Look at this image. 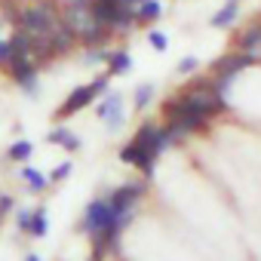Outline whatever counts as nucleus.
<instances>
[{
	"label": "nucleus",
	"instance_id": "nucleus-1",
	"mask_svg": "<svg viewBox=\"0 0 261 261\" xmlns=\"http://www.w3.org/2000/svg\"><path fill=\"white\" fill-rule=\"evenodd\" d=\"M19 25H22V31H28L31 37H49V34L59 28V19H56V13H53L46 4H37V7H31V10H25V13L19 16Z\"/></svg>",
	"mask_w": 261,
	"mask_h": 261
},
{
	"label": "nucleus",
	"instance_id": "nucleus-2",
	"mask_svg": "<svg viewBox=\"0 0 261 261\" xmlns=\"http://www.w3.org/2000/svg\"><path fill=\"white\" fill-rule=\"evenodd\" d=\"M185 101L191 108H197L200 114H218L224 108V95H218L212 86H203V89H194V92H185Z\"/></svg>",
	"mask_w": 261,
	"mask_h": 261
},
{
	"label": "nucleus",
	"instance_id": "nucleus-3",
	"mask_svg": "<svg viewBox=\"0 0 261 261\" xmlns=\"http://www.w3.org/2000/svg\"><path fill=\"white\" fill-rule=\"evenodd\" d=\"M95 114L108 123V129H120V126L126 123V114H123V95H120V92H105V98H101V105H98Z\"/></svg>",
	"mask_w": 261,
	"mask_h": 261
},
{
	"label": "nucleus",
	"instance_id": "nucleus-4",
	"mask_svg": "<svg viewBox=\"0 0 261 261\" xmlns=\"http://www.w3.org/2000/svg\"><path fill=\"white\" fill-rule=\"evenodd\" d=\"M108 218H111V203H108V200H92V203L86 206V215H83V230H86L89 237H98V233L105 230Z\"/></svg>",
	"mask_w": 261,
	"mask_h": 261
},
{
	"label": "nucleus",
	"instance_id": "nucleus-5",
	"mask_svg": "<svg viewBox=\"0 0 261 261\" xmlns=\"http://www.w3.org/2000/svg\"><path fill=\"white\" fill-rule=\"evenodd\" d=\"M120 160H123V163H133V166H139L145 175H151V172H154V160H157V157H154V154H151L142 142H136V139H133V142H129V145L123 148Z\"/></svg>",
	"mask_w": 261,
	"mask_h": 261
},
{
	"label": "nucleus",
	"instance_id": "nucleus-6",
	"mask_svg": "<svg viewBox=\"0 0 261 261\" xmlns=\"http://www.w3.org/2000/svg\"><path fill=\"white\" fill-rule=\"evenodd\" d=\"M10 74H13V80H16L28 95H37V92H40V86H37V68H34L31 59L10 62Z\"/></svg>",
	"mask_w": 261,
	"mask_h": 261
},
{
	"label": "nucleus",
	"instance_id": "nucleus-7",
	"mask_svg": "<svg viewBox=\"0 0 261 261\" xmlns=\"http://www.w3.org/2000/svg\"><path fill=\"white\" fill-rule=\"evenodd\" d=\"M98 95V89H95V83H89V86H77L68 98H65V105H62V111H59V117H71V114H77L80 108H86L92 98Z\"/></svg>",
	"mask_w": 261,
	"mask_h": 261
},
{
	"label": "nucleus",
	"instance_id": "nucleus-8",
	"mask_svg": "<svg viewBox=\"0 0 261 261\" xmlns=\"http://www.w3.org/2000/svg\"><path fill=\"white\" fill-rule=\"evenodd\" d=\"M142 191H145V185H123V188H117L114 194H111V206L117 209V212H133V206H136V200L142 197Z\"/></svg>",
	"mask_w": 261,
	"mask_h": 261
},
{
	"label": "nucleus",
	"instance_id": "nucleus-9",
	"mask_svg": "<svg viewBox=\"0 0 261 261\" xmlns=\"http://www.w3.org/2000/svg\"><path fill=\"white\" fill-rule=\"evenodd\" d=\"M255 62V56H249L246 49L240 53V56H227V59H221L218 65H215V71H227V74H240L243 68H249Z\"/></svg>",
	"mask_w": 261,
	"mask_h": 261
},
{
	"label": "nucleus",
	"instance_id": "nucleus-10",
	"mask_svg": "<svg viewBox=\"0 0 261 261\" xmlns=\"http://www.w3.org/2000/svg\"><path fill=\"white\" fill-rule=\"evenodd\" d=\"M46 142H49V145H62V148H68V151H77V148H80V139L71 133L68 126H59V129H53V133L46 136Z\"/></svg>",
	"mask_w": 261,
	"mask_h": 261
},
{
	"label": "nucleus",
	"instance_id": "nucleus-11",
	"mask_svg": "<svg viewBox=\"0 0 261 261\" xmlns=\"http://www.w3.org/2000/svg\"><path fill=\"white\" fill-rule=\"evenodd\" d=\"M237 16H240L237 0H227V4L212 16V25H215V28H227V25H233V22H237Z\"/></svg>",
	"mask_w": 261,
	"mask_h": 261
},
{
	"label": "nucleus",
	"instance_id": "nucleus-12",
	"mask_svg": "<svg viewBox=\"0 0 261 261\" xmlns=\"http://www.w3.org/2000/svg\"><path fill=\"white\" fill-rule=\"evenodd\" d=\"M160 16H163V4H157V0H142L136 7V22H154Z\"/></svg>",
	"mask_w": 261,
	"mask_h": 261
},
{
	"label": "nucleus",
	"instance_id": "nucleus-13",
	"mask_svg": "<svg viewBox=\"0 0 261 261\" xmlns=\"http://www.w3.org/2000/svg\"><path fill=\"white\" fill-rule=\"evenodd\" d=\"M28 233L31 237H46V209H34L31 212V221H28Z\"/></svg>",
	"mask_w": 261,
	"mask_h": 261
},
{
	"label": "nucleus",
	"instance_id": "nucleus-14",
	"mask_svg": "<svg viewBox=\"0 0 261 261\" xmlns=\"http://www.w3.org/2000/svg\"><path fill=\"white\" fill-rule=\"evenodd\" d=\"M129 65H133V59H129V53H123V49L108 56V68H111V74H126Z\"/></svg>",
	"mask_w": 261,
	"mask_h": 261
},
{
	"label": "nucleus",
	"instance_id": "nucleus-15",
	"mask_svg": "<svg viewBox=\"0 0 261 261\" xmlns=\"http://www.w3.org/2000/svg\"><path fill=\"white\" fill-rule=\"evenodd\" d=\"M22 175L28 178V188H31V191H43V188L49 185V178H46L40 169H22Z\"/></svg>",
	"mask_w": 261,
	"mask_h": 261
},
{
	"label": "nucleus",
	"instance_id": "nucleus-16",
	"mask_svg": "<svg viewBox=\"0 0 261 261\" xmlns=\"http://www.w3.org/2000/svg\"><path fill=\"white\" fill-rule=\"evenodd\" d=\"M255 46H261V25H255V28H249L243 37H240V49H255Z\"/></svg>",
	"mask_w": 261,
	"mask_h": 261
},
{
	"label": "nucleus",
	"instance_id": "nucleus-17",
	"mask_svg": "<svg viewBox=\"0 0 261 261\" xmlns=\"http://www.w3.org/2000/svg\"><path fill=\"white\" fill-rule=\"evenodd\" d=\"M151 98H154V86H151V83L136 86V108H148V105H151Z\"/></svg>",
	"mask_w": 261,
	"mask_h": 261
},
{
	"label": "nucleus",
	"instance_id": "nucleus-18",
	"mask_svg": "<svg viewBox=\"0 0 261 261\" xmlns=\"http://www.w3.org/2000/svg\"><path fill=\"white\" fill-rule=\"evenodd\" d=\"M31 157V142H16L10 148V160H28Z\"/></svg>",
	"mask_w": 261,
	"mask_h": 261
},
{
	"label": "nucleus",
	"instance_id": "nucleus-19",
	"mask_svg": "<svg viewBox=\"0 0 261 261\" xmlns=\"http://www.w3.org/2000/svg\"><path fill=\"white\" fill-rule=\"evenodd\" d=\"M148 43H151L154 49H160V53H163V49L169 46V37H166L163 31H151V34H148Z\"/></svg>",
	"mask_w": 261,
	"mask_h": 261
},
{
	"label": "nucleus",
	"instance_id": "nucleus-20",
	"mask_svg": "<svg viewBox=\"0 0 261 261\" xmlns=\"http://www.w3.org/2000/svg\"><path fill=\"white\" fill-rule=\"evenodd\" d=\"M197 65H200V62H197L194 56H188V59L178 62V74H191V71H197Z\"/></svg>",
	"mask_w": 261,
	"mask_h": 261
},
{
	"label": "nucleus",
	"instance_id": "nucleus-21",
	"mask_svg": "<svg viewBox=\"0 0 261 261\" xmlns=\"http://www.w3.org/2000/svg\"><path fill=\"white\" fill-rule=\"evenodd\" d=\"M68 172H71V163H62V166H56V169H53L49 181H65V178H68Z\"/></svg>",
	"mask_w": 261,
	"mask_h": 261
},
{
	"label": "nucleus",
	"instance_id": "nucleus-22",
	"mask_svg": "<svg viewBox=\"0 0 261 261\" xmlns=\"http://www.w3.org/2000/svg\"><path fill=\"white\" fill-rule=\"evenodd\" d=\"M98 62H108V53H89L86 56V65H98Z\"/></svg>",
	"mask_w": 261,
	"mask_h": 261
},
{
	"label": "nucleus",
	"instance_id": "nucleus-23",
	"mask_svg": "<svg viewBox=\"0 0 261 261\" xmlns=\"http://www.w3.org/2000/svg\"><path fill=\"white\" fill-rule=\"evenodd\" d=\"M16 221H19V227H22V230H28V221H31V212H28V209H22Z\"/></svg>",
	"mask_w": 261,
	"mask_h": 261
},
{
	"label": "nucleus",
	"instance_id": "nucleus-24",
	"mask_svg": "<svg viewBox=\"0 0 261 261\" xmlns=\"http://www.w3.org/2000/svg\"><path fill=\"white\" fill-rule=\"evenodd\" d=\"M13 209V197H0V215H7Z\"/></svg>",
	"mask_w": 261,
	"mask_h": 261
},
{
	"label": "nucleus",
	"instance_id": "nucleus-25",
	"mask_svg": "<svg viewBox=\"0 0 261 261\" xmlns=\"http://www.w3.org/2000/svg\"><path fill=\"white\" fill-rule=\"evenodd\" d=\"M0 62L10 65V43H0Z\"/></svg>",
	"mask_w": 261,
	"mask_h": 261
},
{
	"label": "nucleus",
	"instance_id": "nucleus-26",
	"mask_svg": "<svg viewBox=\"0 0 261 261\" xmlns=\"http://www.w3.org/2000/svg\"><path fill=\"white\" fill-rule=\"evenodd\" d=\"M25 261H40V258H37V255H28V258H25Z\"/></svg>",
	"mask_w": 261,
	"mask_h": 261
},
{
	"label": "nucleus",
	"instance_id": "nucleus-27",
	"mask_svg": "<svg viewBox=\"0 0 261 261\" xmlns=\"http://www.w3.org/2000/svg\"><path fill=\"white\" fill-rule=\"evenodd\" d=\"M0 218H4V215H0Z\"/></svg>",
	"mask_w": 261,
	"mask_h": 261
}]
</instances>
